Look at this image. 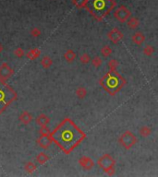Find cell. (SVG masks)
<instances>
[{"label":"cell","mask_w":158,"mask_h":177,"mask_svg":"<svg viewBox=\"0 0 158 177\" xmlns=\"http://www.w3.org/2000/svg\"><path fill=\"white\" fill-rule=\"evenodd\" d=\"M85 134L70 118L64 119L57 128L50 132V138L66 154L72 152L85 138Z\"/></svg>","instance_id":"1"},{"label":"cell","mask_w":158,"mask_h":177,"mask_svg":"<svg viewBox=\"0 0 158 177\" xmlns=\"http://www.w3.org/2000/svg\"><path fill=\"white\" fill-rule=\"evenodd\" d=\"M116 6L113 0H86L85 9L97 20H103Z\"/></svg>","instance_id":"2"},{"label":"cell","mask_w":158,"mask_h":177,"mask_svg":"<svg viewBox=\"0 0 158 177\" xmlns=\"http://www.w3.org/2000/svg\"><path fill=\"white\" fill-rule=\"evenodd\" d=\"M99 84L110 95H115L124 87L126 80L116 70H110L100 79Z\"/></svg>","instance_id":"3"},{"label":"cell","mask_w":158,"mask_h":177,"mask_svg":"<svg viewBox=\"0 0 158 177\" xmlns=\"http://www.w3.org/2000/svg\"><path fill=\"white\" fill-rule=\"evenodd\" d=\"M16 99L17 93L14 89L0 79V113H2Z\"/></svg>","instance_id":"4"},{"label":"cell","mask_w":158,"mask_h":177,"mask_svg":"<svg viewBox=\"0 0 158 177\" xmlns=\"http://www.w3.org/2000/svg\"><path fill=\"white\" fill-rule=\"evenodd\" d=\"M97 164L108 175H113L115 173V160L112 158L111 155L109 154L103 155L101 158L98 159Z\"/></svg>","instance_id":"5"},{"label":"cell","mask_w":158,"mask_h":177,"mask_svg":"<svg viewBox=\"0 0 158 177\" xmlns=\"http://www.w3.org/2000/svg\"><path fill=\"white\" fill-rule=\"evenodd\" d=\"M138 141L136 136L131 132V131H126L124 132L118 138L119 144L125 149H130L132 148L136 142Z\"/></svg>","instance_id":"6"},{"label":"cell","mask_w":158,"mask_h":177,"mask_svg":"<svg viewBox=\"0 0 158 177\" xmlns=\"http://www.w3.org/2000/svg\"><path fill=\"white\" fill-rule=\"evenodd\" d=\"M131 16V12L125 6H120L114 12V17L121 23L126 22Z\"/></svg>","instance_id":"7"},{"label":"cell","mask_w":158,"mask_h":177,"mask_svg":"<svg viewBox=\"0 0 158 177\" xmlns=\"http://www.w3.org/2000/svg\"><path fill=\"white\" fill-rule=\"evenodd\" d=\"M14 74V70L7 64L4 63L0 66V79L7 80L11 78Z\"/></svg>","instance_id":"8"},{"label":"cell","mask_w":158,"mask_h":177,"mask_svg":"<svg viewBox=\"0 0 158 177\" xmlns=\"http://www.w3.org/2000/svg\"><path fill=\"white\" fill-rule=\"evenodd\" d=\"M108 39L113 42V43H118L124 37L123 33L118 29V28H114L112 29L108 33H107Z\"/></svg>","instance_id":"9"},{"label":"cell","mask_w":158,"mask_h":177,"mask_svg":"<svg viewBox=\"0 0 158 177\" xmlns=\"http://www.w3.org/2000/svg\"><path fill=\"white\" fill-rule=\"evenodd\" d=\"M79 163H80V165H81L84 170H87V171H90V170L94 166L93 160H92L90 157H87V156L81 157V158L79 160Z\"/></svg>","instance_id":"10"},{"label":"cell","mask_w":158,"mask_h":177,"mask_svg":"<svg viewBox=\"0 0 158 177\" xmlns=\"http://www.w3.org/2000/svg\"><path fill=\"white\" fill-rule=\"evenodd\" d=\"M52 142H53V141H52V139H51V138H50V135H49V136H40V138L37 139L38 145H39L41 148L44 149H48V148L51 146Z\"/></svg>","instance_id":"11"},{"label":"cell","mask_w":158,"mask_h":177,"mask_svg":"<svg viewBox=\"0 0 158 177\" xmlns=\"http://www.w3.org/2000/svg\"><path fill=\"white\" fill-rule=\"evenodd\" d=\"M19 119L23 125H29L32 121V114L28 111H24L20 114Z\"/></svg>","instance_id":"12"},{"label":"cell","mask_w":158,"mask_h":177,"mask_svg":"<svg viewBox=\"0 0 158 177\" xmlns=\"http://www.w3.org/2000/svg\"><path fill=\"white\" fill-rule=\"evenodd\" d=\"M50 122V118L44 114V113H42L40 115L37 116L36 118V124L39 126V127H43V126H47Z\"/></svg>","instance_id":"13"},{"label":"cell","mask_w":158,"mask_h":177,"mask_svg":"<svg viewBox=\"0 0 158 177\" xmlns=\"http://www.w3.org/2000/svg\"><path fill=\"white\" fill-rule=\"evenodd\" d=\"M132 42L133 43L137 44V45H141L143 43V42L145 41V37L144 35L141 32V31H137L132 35Z\"/></svg>","instance_id":"14"},{"label":"cell","mask_w":158,"mask_h":177,"mask_svg":"<svg viewBox=\"0 0 158 177\" xmlns=\"http://www.w3.org/2000/svg\"><path fill=\"white\" fill-rule=\"evenodd\" d=\"M41 53V51L38 49V48H33V49H31L28 53H27V57L30 59V60H34V59L38 58L39 55Z\"/></svg>","instance_id":"15"},{"label":"cell","mask_w":158,"mask_h":177,"mask_svg":"<svg viewBox=\"0 0 158 177\" xmlns=\"http://www.w3.org/2000/svg\"><path fill=\"white\" fill-rule=\"evenodd\" d=\"M64 58L66 59V61L69 63L73 62L76 59V53L73 50H68L65 53H64Z\"/></svg>","instance_id":"16"},{"label":"cell","mask_w":158,"mask_h":177,"mask_svg":"<svg viewBox=\"0 0 158 177\" xmlns=\"http://www.w3.org/2000/svg\"><path fill=\"white\" fill-rule=\"evenodd\" d=\"M41 65L43 68H49L53 65V60L51 59V57L45 55L41 59Z\"/></svg>","instance_id":"17"},{"label":"cell","mask_w":158,"mask_h":177,"mask_svg":"<svg viewBox=\"0 0 158 177\" xmlns=\"http://www.w3.org/2000/svg\"><path fill=\"white\" fill-rule=\"evenodd\" d=\"M48 160H49V157H48L47 154H45L44 152H40V153L36 156V161H37L39 164H41V165L44 164Z\"/></svg>","instance_id":"18"},{"label":"cell","mask_w":158,"mask_h":177,"mask_svg":"<svg viewBox=\"0 0 158 177\" xmlns=\"http://www.w3.org/2000/svg\"><path fill=\"white\" fill-rule=\"evenodd\" d=\"M128 21V26L130 28V29H132V30H135L136 28H138L139 27V25H140V21H139V20L137 19V18H135V17H132V18H130V20H127Z\"/></svg>","instance_id":"19"},{"label":"cell","mask_w":158,"mask_h":177,"mask_svg":"<svg viewBox=\"0 0 158 177\" xmlns=\"http://www.w3.org/2000/svg\"><path fill=\"white\" fill-rule=\"evenodd\" d=\"M112 53H113V51H112L111 47L108 46V45H104V46H103L102 49H101V54H102L103 57H108V56H110V55L112 54Z\"/></svg>","instance_id":"20"},{"label":"cell","mask_w":158,"mask_h":177,"mask_svg":"<svg viewBox=\"0 0 158 177\" xmlns=\"http://www.w3.org/2000/svg\"><path fill=\"white\" fill-rule=\"evenodd\" d=\"M152 133V129L148 127V126H144V127H141V128L140 129V135L142 137V138H147L151 135Z\"/></svg>","instance_id":"21"},{"label":"cell","mask_w":158,"mask_h":177,"mask_svg":"<svg viewBox=\"0 0 158 177\" xmlns=\"http://www.w3.org/2000/svg\"><path fill=\"white\" fill-rule=\"evenodd\" d=\"M24 169H25V171H26L28 173H32V172H33L34 171H36L37 166H36L33 162L28 161V162H26V164L24 165Z\"/></svg>","instance_id":"22"},{"label":"cell","mask_w":158,"mask_h":177,"mask_svg":"<svg viewBox=\"0 0 158 177\" xmlns=\"http://www.w3.org/2000/svg\"><path fill=\"white\" fill-rule=\"evenodd\" d=\"M76 95L79 99H83L86 97L87 95V90L85 88L83 87H79L77 90H76Z\"/></svg>","instance_id":"23"},{"label":"cell","mask_w":158,"mask_h":177,"mask_svg":"<svg viewBox=\"0 0 158 177\" xmlns=\"http://www.w3.org/2000/svg\"><path fill=\"white\" fill-rule=\"evenodd\" d=\"M91 61H92V65L94 68H99L103 64V60H102V58L100 56H94L92 59H91Z\"/></svg>","instance_id":"24"},{"label":"cell","mask_w":158,"mask_h":177,"mask_svg":"<svg viewBox=\"0 0 158 177\" xmlns=\"http://www.w3.org/2000/svg\"><path fill=\"white\" fill-rule=\"evenodd\" d=\"M153 52H154V48L152 46V45H146L144 48H143V53H144V54L145 55H147V56H151L152 53H153Z\"/></svg>","instance_id":"25"},{"label":"cell","mask_w":158,"mask_h":177,"mask_svg":"<svg viewBox=\"0 0 158 177\" xmlns=\"http://www.w3.org/2000/svg\"><path fill=\"white\" fill-rule=\"evenodd\" d=\"M80 61H81L82 64H88V63L91 61V57H90V55H89L87 53H84L83 54L81 55Z\"/></svg>","instance_id":"26"},{"label":"cell","mask_w":158,"mask_h":177,"mask_svg":"<svg viewBox=\"0 0 158 177\" xmlns=\"http://www.w3.org/2000/svg\"><path fill=\"white\" fill-rule=\"evenodd\" d=\"M72 3L77 7L78 9H83L85 7L86 0H72Z\"/></svg>","instance_id":"27"},{"label":"cell","mask_w":158,"mask_h":177,"mask_svg":"<svg viewBox=\"0 0 158 177\" xmlns=\"http://www.w3.org/2000/svg\"><path fill=\"white\" fill-rule=\"evenodd\" d=\"M41 30L39 28H32L31 30V35L34 38H38L41 35Z\"/></svg>","instance_id":"28"},{"label":"cell","mask_w":158,"mask_h":177,"mask_svg":"<svg viewBox=\"0 0 158 177\" xmlns=\"http://www.w3.org/2000/svg\"><path fill=\"white\" fill-rule=\"evenodd\" d=\"M108 66L110 68V70H116V68L118 66V60H116V59H112V60L109 61Z\"/></svg>","instance_id":"29"},{"label":"cell","mask_w":158,"mask_h":177,"mask_svg":"<svg viewBox=\"0 0 158 177\" xmlns=\"http://www.w3.org/2000/svg\"><path fill=\"white\" fill-rule=\"evenodd\" d=\"M39 132H40V135H41V136H49V135H50V130L47 128L46 126L41 127Z\"/></svg>","instance_id":"30"},{"label":"cell","mask_w":158,"mask_h":177,"mask_svg":"<svg viewBox=\"0 0 158 177\" xmlns=\"http://www.w3.org/2000/svg\"><path fill=\"white\" fill-rule=\"evenodd\" d=\"M14 54H15L17 57L21 58V57H23V56H24L25 52H24V50H23L22 48H17V49L14 51Z\"/></svg>","instance_id":"31"},{"label":"cell","mask_w":158,"mask_h":177,"mask_svg":"<svg viewBox=\"0 0 158 177\" xmlns=\"http://www.w3.org/2000/svg\"><path fill=\"white\" fill-rule=\"evenodd\" d=\"M2 51H3V45L0 43V53H1Z\"/></svg>","instance_id":"32"}]
</instances>
